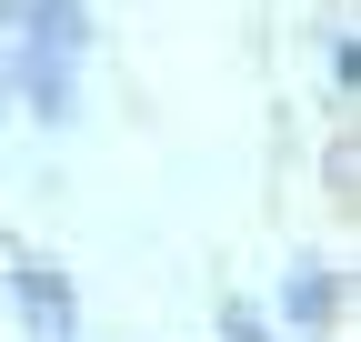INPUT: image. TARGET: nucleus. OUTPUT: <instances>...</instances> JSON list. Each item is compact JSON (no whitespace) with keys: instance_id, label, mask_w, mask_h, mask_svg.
Segmentation results:
<instances>
[{"instance_id":"1","label":"nucleus","mask_w":361,"mask_h":342,"mask_svg":"<svg viewBox=\"0 0 361 342\" xmlns=\"http://www.w3.org/2000/svg\"><path fill=\"white\" fill-rule=\"evenodd\" d=\"M0 20H20V0H0Z\"/></svg>"}]
</instances>
